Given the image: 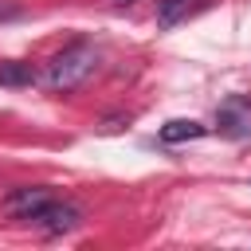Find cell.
I'll return each instance as SVG.
<instances>
[{
  "label": "cell",
  "mask_w": 251,
  "mask_h": 251,
  "mask_svg": "<svg viewBox=\"0 0 251 251\" xmlns=\"http://www.w3.org/2000/svg\"><path fill=\"white\" fill-rule=\"evenodd\" d=\"M216 126H220L224 137H251V102L239 98V94H231V98L220 106Z\"/></svg>",
  "instance_id": "obj_3"
},
{
  "label": "cell",
  "mask_w": 251,
  "mask_h": 251,
  "mask_svg": "<svg viewBox=\"0 0 251 251\" xmlns=\"http://www.w3.org/2000/svg\"><path fill=\"white\" fill-rule=\"evenodd\" d=\"M51 200H55V196H51V188L31 184V188H16V192L4 200V212H8L12 220H35V212H43Z\"/></svg>",
  "instance_id": "obj_2"
},
{
  "label": "cell",
  "mask_w": 251,
  "mask_h": 251,
  "mask_svg": "<svg viewBox=\"0 0 251 251\" xmlns=\"http://www.w3.org/2000/svg\"><path fill=\"white\" fill-rule=\"evenodd\" d=\"M78 220H82V212L75 208V204H63V200H51L43 212H35V227H43L47 235H63V231H75L78 227Z\"/></svg>",
  "instance_id": "obj_4"
},
{
  "label": "cell",
  "mask_w": 251,
  "mask_h": 251,
  "mask_svg": "<svg viewBox=\"0 0 251 251\" xmlns=\"http://www.w3.org/2000/svg\"><path fill=\"white\" fill-rule=\"evenodd\" d=\"M114 4H133V0H114Z\"/></svg>",
  "instance_id": "obj_8"
},
{
  "label": "cell",
  "mask_w": 251,
  "mask_h": 251,
  "mask_svg": "<svg viewBox=\"0 0 251 251\" xmlns=\"http://www.w3.org/2000/svg\"><path fill=\"white\" fill-rule=\"evenodd\" d=\"M208 129L200 126V122H188V118H173V122H165L161 126V141L165 145H176V141H192V137H204Z\"/></svg>",
  "instance_id": "obj_6"
},
{
  "label": "cell",
  "mask_w": 251,
  "mask_h": 251,
  "mask_svg": "<svg viewBox=\"0 0 251 251\" xmlns=\"http://www.w3.org/2000/svg\"><path fill=\"white\" fill-rule=\"evenodd\" d=\"M35 71L27 63H0V86H31Z\"/></svg>",
  "instance_id": "obj_7"
},
{
  "label": "cell",
  "mask_w": 251,
  "mask_h": 251,
  "mask_svg": "<svg viewBox=\"0 0 251 251\" xmlns=\"http://www.w3.org/2000/svg\"><path fill=\"white\" fill-rule=\"evenodd\" d=\"M204 4H208V0H161V4H157V24H161V27H176L180 20L196 16Z\"/></svg>",
  "instance_id": "obj_5"
},
{
  "label": "cell",
  "mask_w": 251,
  "mask_h": 251,
  "mask_svg": "<svg viewBox=\"0 0 251 251\" xmlns=\"http://www.w3.org/2000/svg\"><path fill=\"white\" fill-rule=\"evenodd\" d=\"M94 67H98V51L90 47V43H71L67 51H59L51 63H47V71H43V86L51 90V94H71V90H78L90 75H94Z\"/></svg>",
  "instance_id": "obj_1"
}]
</instances>
